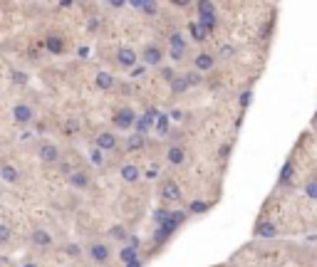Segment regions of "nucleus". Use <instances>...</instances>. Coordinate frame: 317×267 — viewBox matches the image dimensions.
<instances>
[{
    "label": "nucleus",
    "instance_id": "nucleus-33",
    "mask_svg": "<svg viewBox=\"0 0 317 267\" xmlns=\"http://www.w3.org/2000/svg\"><path fill=\"white\" fill-rule=\"evenodd\" d=\"M233 55H236V47H231V45H223V47L218 50V57H221V60H231Z\"/></svg>",
    "mask_w": 317,
    "mask_h": 267
},
{
    "label": "nucleus",
    "instance_id": "nucleus-7",
    "mask_svg": "<svg viewBox=\"0 0 317 267\" xmlns=\"http://www.w3.org/2000/svg\"><path fill=\"white\" fill-rule=\"evenodd\" d=\"M117 143H119V138H117V134L114 132H99L97 136H94V148H99L102 153L114 151Z\"/></svg>",
    "mask_w": 317,
    "mask_h": 267
},
{
    "label": "nucleus",
    "instance_id": "nucleus-8",
    "mask_svg": "<svg viewBox=\"0 0 317 267\" xmlns=\"http://www.w3.org/2000/svg\"><path fill=\"white\" fill-rule=\"evenodd\" d=\"M159 117V112L156 109H149L146 114H139L136 117V122H134V129H136V134H141V136H146V134L154 129V119Z\"/></svg>",
    "mask_w": 317,
    "mask_h": 267
},
{
    "label": "nucleus",
    "instance_id": "nucleus-40",
    "mask_svg": "<svg viewBox=\"0 0 317 267\" xmlns=\"http://www.w3.org/2000/svg\"><path fill=\"white\" fill-rule=\"evenodd\" d=\"M184 55H186V52H179V50H169V57H171V62H181V60H184Z\"/></svg>",
    "mask_w": 317,
    "mask_h": 267
},
{
    "label": "nucleus",
    "instance_id": "nucleus-31",
    "mask_svg": "<svg viewBox=\"0 0 317 267\" xmlns=\"http://www.w3.org/2000/svg\"><path fill=\"white\" fill-rule=\"evenodd\" d=\"M10 235H12V230H10V225H5V223H0V245H7V243H10Z\"/></svg>",
    "mask_w": 317,
    "mask_h": 267
},
{
    "label": "nucleus",
    "instance_id": "nucleus-47",
    "mask_svg": "<svg viewBox=\"0 0 317 267\" xmlns=\"http://www.w3.org/2000/svg\"><path fill=\"white\" fill-rule=\"evenodd\" d=\"M127 267H141V260H136V263H131V265H127Z\"/></svg>",
    "mask_w": 317,
    "mask_h": 267
},
{
    "label": "nucleus",
    "instance_id": "nucleus-24",
    "mask_svg": "<svg viewBox=\"0 0 317 267\" xmlns=\"http://www.w3.org/2000/svg\"><path fill=\"white\" fill-rule=\"evenodd\" d=\"M293 173H295V163H293V161H285L283 168H280V178H278V183H290V181H293Z\"/></svg>",
    "mask_w": 317,
    "mask_h": 267
},
{
    "label": "nucleus",
    "instance_id": "nucleus-34",
    "mask_svg": "<svg viewBox=\"0 0 317 267\" xmlns=\"http://www.w3.org/2000/svg\"><path fill=\"white\" fill-rule=\"evenodd\" d=\"M305 193H308L313 200H317V178H313V181L305 183Z\"/></svg>",
    "mask_w": 317,
    "mask_h": 267
},
{
    "label": "nucleus",
    "instance_id": "nucleus-17",
    "mask_svg": "<svg viewBox=\"0 0 317 267\" xmlns=\"http://www.w3.org/2000/svg\"><path fill=\"white\" fill-rule=\"evenodd\" d=\"M45 50L50 52V55H55V57H60L64 52V40L60 35H47L45 37Z\"/></svg>",
    "mask_w": 317,
    "mask_h": 267
},
{
    "label": "nucleus",
    "instance_id": "nucleus-16",
    "mask_svg": "<svg viewBox=\"0 0 317 267\" xmlns=\"http://www.w3.org/2000/svg\"><path fill=\"white\" fill-rule=\"evenodd\" d=\"M129 5L136 7V10H141L146 17H156V15H159V5H156L154 0H131Z\"/></svg>",
    "mask_w": 317,
    "mask_h": 267
},
{
    "label": "nucleus",
    "instance_id": "nucleus-20",
    "mask_svg": "<svg viewBox=\"0 0 317 267\" xmlns=\"http://www.w3.org/2000/svg\"><path fill=\"white\" fill-rule=\"evenodd\" d=\"M94 84H97V89H102V92H109V89L114 87V74H109V72H97V77H94Z\"/></svg>",
    "mask_w": 317,
    "mask_h": 267
},
{
    "label": "nucleus",
    "instance_id": "nucleus-4",
    "mask_svg": "<svg viewBox=\"0 0 317 267\" xmlns=\"http://www.w3.org/2000/svg\"><path fill=\"white\" fill-rule=\"evenodd\" d=\"M139 62L144 67H161V62H164V50L156 42H151V45H146L139 52Z\"/></svg>",
    "mask_w": 317,
    "mask_h": 267
},
{
    "label": "nucleus",
    "instance_id": "nucleus-14",
    "mask_svg": "<svg viewBox=\"0 0 317 267\" xmlns=\"http://www.w3.org/2000/svg\"><path fill=\"white\" fill-rule=\"evenodd\" d=\"M159 196H161L164 200H181V188H179L176 181H164Z\"/></svg>",
    "mask_w": 317,
    "mask_h": 267
},
{
    "label": "nucleus",
    "instance_id": "nucleus-28",
    "mask_svg": "<svg viewBox=\"0 0 317 267\" xmlns=\"http://www.w3.org/2000/svg\"><path fill=\"white\" fill-rule=\"evenodd\" d=\"M107 235H109L112 240H129V233H127V228H124V225H112Z\"/></svg>",
    "mask_w": 317,
    "mask_h": 267
},
{
    "label": "nucleus",
    "instance_id": "nucleus-15",
    "mask_svg": "<svg viewBox=\"0 0 317 267\" xmlns=\"http://www.w3.org/2000/svg\"><path fill=\"white\" fill-rule=\"evenodd\" d=\"M213 67H216V57L208 55V52H201V55L193 57V69L196 72H211Z\"/></svg>",
    "mask_w": 317,
    "mask_h": 267
},
{
    "label": "nucleus",
    "instance_id": "nucleus-12",
    "mask_svg": "<svg viewBox=\"0 0 317 267\" xmlns=\"http://www.w3.org/2000/svg\"><path fill=\"white\" fill-rule=\"evenodd\" d=\"M166 161H169L171 166H184V163H186V148L179 146V143H171V146L166 148Z\"/></svg>",
    "mask_w": 317,
    "mask_h": 267
},
{
    "label": "nucleus",
    "instance_id": "nucleus-1",
    "mask_svg": "<svg viewBox=\"0 0 317 267\" xmlns=\"http://www.w3.org/2000/svg\"><path fill=\"white\" fill-rule=\"evenodd\" d=\"M196 10H198V25H203L206 30H208V35L216 30V25H218V17H216V5L213 2H208V0H201V2H196Z\"/></svg>",
    "mask_w": 317,
    "mask_h": 267
},
{
    "label": "nucleus",
    "instance_id": "nucleus-38",
    "mask_svg": "<svg viewBox=\"0 0 317 267\" xmlns=\"http://www.w3.org/2000/svg\"><path fill=\"white\" fill-rule=\"evenodd\" d=\"M64 253H67L69 258H79V255H82V248H79V245H67Z\"/></svg>",
    "mask_w": 317,
    "mask_h": 267
},
{
    "label": "nucleus",
    "instance_id": "nucleus-35",
    "mask_svg": "<svg viewBox=\"0 0 317 267\" xmlns=\"http://www.w3.org/2000/svg\"><path fill=\"white\" fill-rule=\"evenodd\" d=\"M12 82H15V84H27V72L12 69Z\"/></svg>",
    "mask_w": 317,
    "mask_h": 267
},
{
    "label": "nucleus",
    "instance_id": "nucleus-13",
    "mask_svg": "<svg viewBox=\"0 0 317 267\" xmlns=\"http://www.w3.org/2000/svg\"><path fill=\"white\" fill-rule=\"evenodd\" d=\"M255 238H263V240H273L278 238V225L273 220H260L255 225Z\"/></svg>",
    "mask_w": 317,
    "mask_h": 267
},
{
    "label": "nucleus",
    "instance_id": "nucleus-2",
    "mask_svg": "<svg viewBox=\"0 0 317 267\" xmlns=\"http://www.w3.org/2000/svg\"><path fill=\"white\" fill-rule=\"evenodd\" d=\"M136 117H139V114H136L131 107H119V109L114 112V117H112V124H114V129H119V132H129V129H134Z\"/></svg>",
    "mask_w": 317,
    "mask_h": 267
},
{
    "label": "nucleus",
    "instance_id": "nucleus-48",
    "mask_svg": "<svg viewBox=\"0 0 317 267\" xmlns=\"http://www.w3.org/2000/svg\"><path fill=\"white\" fill-rule=\"evenodd\" d=\"M315 122H317V112H315Z\"/></svg>",
    "mask_w": 317,
    "mask_h": 267
},
{
    "label": "nucleus",
    "instance_id": "nucleus-36",
    "mask_svg": "<svg viewBox=\"0 0 317 267\" xmlns=\"http://www.w3.org/2000/svg\"><path fill=\"white\" fill-rule=\"evenodd\" d=\"M251 102H253V92L248 89V92H243V94H241V109L251 107Z\"/></svg>",
    "mask_w": 317,
    "mask_h": 267
},
{
    "label": "nucleus",
    "instance_id": "nucleus-25",
    "mask_svg": "<svg viewBox=\"0 0 317 267\" xmlns=\"http://www.w3.org/2000/svg\"><path fill=\"white\" fill-rule=\"evenodd\" d=\"M169 45H171V50L186 52V40H184L181 32H171V35H169Z\"/></svg>",
    "mask_w": 317,
    "mask_h": 267
},
{
    "label": "nucleus",
    "instance_id": "nucleus-21",
    "mask_svg": "<svg viewBox=\"0 0 317 267\" xmlns=\"http://www.w3.org/2000/svg\"><path fill=\"white\" fill-rule=\"evenodd\" d=\"M139 260V250H134V248H129V245H124L122 250H119V263L127 267L131 265V263H136Z\"/></svg>",
    "mask_w": 317,
    "mask_h": 267
},
{
    "label": "nucleus",
    "instance_id": "nucleus-41",
    "mask_svg": "<svg viewBox=\"0 0 317 267\" xmlns=\"http://www.w3.org/2000/svg\"><path fill=\"white\" fill-rule=\"evenodd\" d=\"M181 117H184V112H181V109H174V112L169 114V119H174V122H179Z\"/></svg>",
    "mask_w": 317,
    "mask_h": 267
},
{
    "label": "nucleus",
    "instance_id": "nucleus-45",
    "mask_svg": "<svg viewBox=\"0 0 317 267\" xmlns=\"http://www.w3.org/2000/svg\"><path fill=\"white\" fill-rule=\"evenodd\" d=\"M109 5H112V7H124V5H127V2H124V0H112V2H109Z\"/></svg>",
    "mask_w": 317,
    "mask_h": 267
},
{
    "label": "nucleus",
    "instance_id": "nucleus-11",
    "mask_svg": "<svg viewBox=\"0 0 317 267\" xmlns=\"http://www.w3.org/2000/svg\"><path fill=\"white\" fill-rule=\"evenodd\" d=\"M89 173L87 171H72L69 176H67V183L74 188V191H87L89 188Z\"/></svg>",
    "mask_w": 317,
    "mask_h": 267
},
{
    "label": "nucleus",
    "instance_id": "nucleus-22",
    "mask_svg": "<svg viewBox=\"0 0 317 267\" xmlns=\"http://www.w3.org/2000/svg\"><path fill=\"white\" fill-rule=\"evenodd\" d=\"M189 32H191V37H193L196 42H206V40H208V30H206L203 25H198V22H191Z\"/></svg>",
    "mask_w": 317,
    "mask_h": 267
},
{
    "label": "nucleus",
    "instance_id": "nucleus-26",
    "mask_svg": "<svg viewBox=\"0 0 317 267\" xmlns=\"http://www.w3.org/2000/svg\"><path fill=\"white\" fill-rule=\"evenodd\" d=\"M169 84H171V89H174V94H184V92L189 89V84H186V79H184V74H176V77H174V79H171Z\"/></svg>",
    "mask_w": 317,
    "mask_h": 267
},
{
    "label": "nucleus",
    "instance_id": "nucleus-6",
    "mask_svg": "<svg viewBox=\"0 0 317 267\" xmlns=\"http://www.w3.org/2000/svg\"><path fill=\"white\" fill-rule=\"evenodd\" d=\"M12 119H15V124L27 127V124L35 122V109H32L30 104H25V102H17V104L12 107Z\"/></svg>",
    "mask_w": 317,
    "mask_h": 267
},
{
    "label": "nucleus",
    "instance_id": "nucleus-30",
    "mask_svg": "<svg viewBox=\"0 0 317 267\" xmlns=\"http://www.w3.org/2000/svg\"><path fill=\"white\" fill-rule=\"evenodd\" d=\"M89 161H92V166L102 168V166H104V153H102L99 148H92V151H89Z\"/></svg>",
    "mask_w": 317,
    "mask_h": 267
},
{
    "label": "nucleus",
    "instance_id": "nucleus-43",
    "mask_svg": "<svg viewBox=\"0 0 317 267\" xmlns=\"http://www.w3.org/2000/svg\"><path fill=\"white\" fill-rule=\"evenodd\" d=\"M60 171H62L64 176H69V173H72V168H69V163H64V161H60Z\"/></svg>",
    "mask_w": 317,
    "mask_h": 267
},
{
    "label": "nucleus",
    "instance_id": "nucleus-44",
    "mask_svg": "<svg viewBox=\"0 0 317 267\" xmlns=\"http://www.w3.org/2000/svg\"><path fill=\"white\" fill-rule=\"evenodd\" d=\"M156 176H159V173H156V166H151V168L146 171V178H156Z\"/></svg>",
    "mask_w": 317,
    "mask_h": 267
},
{
    "label": "nucleus",
    "instance_id": "nucleus-27",
    "mask_svg": "<svg viewBox=\"0 0 317 267\" xmlns=\"http://www.w3.org/2000/svg\"><path fill=\"white\" fill-rule=\"evenodd\" d=\"M154 129H156L159 134H166V132H169V114L159 112V117L154 119Z\"/></svg>",
    "mask_w": 317,
    "mask_h": 267
},
{
    "label": "nucleus",
    "instance_id": "nucleus-42",
    "mask_svg": "<svg viewBox=\"0 0 317 267\" xmlns=\"http://www.w3.org/2000/svg\"><path fill=\"white\" fill-rule=\"evenodd\" d=\"M139 245H141V240H139V238H129V248L139 250Z\"/></svg>",
    "mask_w": 317,
    "mask_h": 267
},
{
    "label": "nucleus",
    "instance_id": "nucleus-37",
    "mask_svg": "<svg viewBox=\"0 0 317 267\" xmlns=\"http://www.w3.org/2000/svg\"><path fill=\"white\" fill-rule=\"evenodd\" d=\"M144 72H146V67L136 65L134 69H129V77H131V79H139V77H144Z\"/></svg>",
    "mask_w": 317,
    "mask_h": 267
},
{
    "label": "nucleus",
    "instance_id": "nucleus-18",
    "mask_svg": "<svg viewBox=\"0 0 317 267\" xmlns=\"http://www.w3.org/2000/svg\"><path fill=\"white\" fill-rule=\"evenodd\" d=\"M119 176H122L124 183H136V181L141 178V171H139V166H134V163H124V166L119 168Z\"/></svg>",
    "mask_w": 317,
    "mask_h": 267
},
{
    "label": "nucleus",
    "instance_id": "nucleus-9",
    "mask_svg": "<svg viewBox=\"0 0 317 267\" xmlns=\"http://www.w3.org/2000/svg\"><path fill=\"white\" fill-rule=\"evenodd\" d=\"M117 65L124 67V69H134L139 65V52L134 47H119L117 50Z\"/></svg>",
    "mask_w": 317,
    "mask_h": 267
},
{
    "label": "nucleus",
    "instance_id": "nucleus-23",
    "mask_svg": "<svg viewBox=\"0 0 317 267\" xmlns=\"http://www.w3.org/2000/svg\"><path fill=\"white\" fill-rule=\"evenodd\" d=\"M144 146H146V136H141V134L127 136V148L129 151H144Z\"/></svg>",
    "mask_w": 317,
    "mask_h": 267
},
{
    "label": "nucleus",
    "instance_id": "nucleus-3",
    "mask_svg": "<svg viewBox=\"0 0 317 267\" xmlns=\"http://www.w3.org/2000/svg\"><path fill=\"white\" fill-rule=\"evenodd\" d=\"M37 158H40L42 163L52 166V163H60V161H62V151H60L57 143H52V141H42V143L37 146Z\"/></svg>",
    "mask_w": 317,
    "mask_h": 267
},
{
    "label": "nucleus",
    "instance_id": "nucleus-5",
    "mask_svg": "<svg viewBox=\"0 0 317 267\" xmlns=\"http://www.w3.org/2000/svg\"><path fill=\"white\" fill-rule=\"evenodd\" d=\"M87 255H89V260H92L94 265H107V263L112 260V248H109L107 243H92V245L87 248Z\"/></svg>",
    "mask_w": 317,
    "mask_h": 267
},
{
    "label": "nucleus",
    "instance_id": "nucleus-29",
    "mask_svg": "<svg viewBox=\"0 0 317 267\" xmlns=\"http://www.w3.org/2000/svg\"><path fill=\"white\" fill-rule=\"evenodd\" d=\"M211 205L206 203V200H191L189 203V210L186 213H191V215H201V213H206Z\"/></svg>",
    "mask_w": 317,
    "mask_h": 267
},
{
    "label": "nucleus",
    "instance_id": "nucleus-10",
    "mask_svg": "<svg viewBox=\"0 0 317 267\" xmlns=\"http://www.w3.org/2000/svg\"><path fill=\"white\" fill-rule=\"evenodd\" d=\"M20 168L12 166V163H0V181L7 183V186H17L20 183Z\"/></svg>",
    "mask_w": 317,
    "mask_h": 267
},
{
    "label": "nucleus",
    "instance_id": "nucleus-39",
    "mask_svg": "<svg viewBox=\"0 0 317 267\" xmlns=\"http://www.w3.org/2000/svg\"><path fill=\"white\" fill-rule=\"evenodd\" d=\"M64 132H67V134L79 132V122H77V119H69V122H67V127H64Z\"/></svg>",
    "mask_w": 317,
    "mask_h": 267
},
{
    "label": "nucleus",
    "instance_id": "nucleus-46",
    "mask_svg": "<svg viewBox=\"0 0 317 267\" xmlns=\"http://www.w3.org/2000/svg\"><path fill=\"white\" fill-rule=\"evenodd\" d=\"M20 267H40V265H37V263H22Z\"/></svg>",
    "mask_w": 317,
    "mask_h": 267
},
{
    "label": "nucleus",
    "instance_id": "nucleus-19",
    "mask_svg": "<svg viewBox=\"0 0 317 267\" xmlns=\"http://www.w3.org/2000/svg\"><path fill=\"white\" fill-rule=\"evenodd\" d=\"M30 240H32V245H37V248H50L52 243H55V238L47 233V230H32V235H30Z\"/></svg>",
    "mask_w": 317,
    "mask_h": 267
},
{
    "label": "nucleus",
    "instance_id": "nucleus-32",
    "mask_svg": "<svg viewBox=\"0 0 317 267\" xmlns=\"http://www.w3.org/2000/svg\"><path fill=\"white\" fill-rule=\"evenodd\" d=\"M184 79H186L189 87H196V84H201V72H196V69H193V72H186Z\"/></svg>",
    "mask_w": 317,
    "mask_h": 267
}]
</instances>
